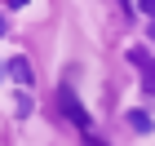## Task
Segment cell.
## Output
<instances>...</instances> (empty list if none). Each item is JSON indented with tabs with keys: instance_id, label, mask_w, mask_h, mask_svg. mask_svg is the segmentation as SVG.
I'll use <instances>...</instances> for the list:
<instances>
[{
	"instance_id": "1",
	"label": "cell",
	"mask_w": 155,
	"mask_h": 146,
	"mask_svg": "<svg viewBox=\"0 0 155 146\" xmlns=\"http://www.w3.org/2000/svg\"><path fill=\"white\" fill-rule=\"evenodd\" d=\"M58 102H62V111H67V120H71L80 133H89V111H84L80 102L71 97V89H62V93H58Z\"/></svg>"
},
{
	"instance_id": "2",
	"label": "cell",
	"mask_w": 155,
	"mask_h": 146,
	"mask_svg": "<svg viewBox=\"0 0 155 146\" xmlns=\"http://www.w3.org/2000/svg\"><path fill=\"white\" fill-rule=\"evenodd\" d=\"M129 62H133V67L146 75V84H155V58L146 53V49H129Z\"/></svg>"
},
{
	"instance_id": "3",
	"label": "cell",
	"mask_w": 155,
	"mask_h": 146,
	"mask_svg": "<svg viewBox=\"0 0 155 146\" xmlns=\"http://www.w3.org/2000/svg\"><path fill=\"white\" fill-rule=\"evenodd\" d=\"M5 75H13V80H18V84H31V62L27 58H9V67H5Z\"/></svg>"
},
{
	"instance_id": "4",
	"label": "cell",
	"mask_w": 155,
	"mask_h": 146,
	"mask_svg": "<svg viewBox=\"0 0 155 146\" xmlns=\"http://www.w3.org/2000/svg\"><path fill=\"white\" fill-rule=\"evenodd\" d=\"M124 124H129L133 133H151V115H146V111H129V115H124Z\"/></svg>"
},
{
	"instance_id": "5",
	"label": "cell",
	"mask_w": 155,
	"mask_h": 146,
	"mask_svg": "<svg viewBox=\"0 0 155 146\" xmlns=\"http://www.w3.org/2000/svg\"><path fill=\"white\" fill-rule=\"evenodd\" d=\"M5 31H9V22H5V13H0V36H5Z\"/></svg>"
},
{
	"instance_id": "6",
	"label": "cell",
	"mask_w": 155,
	"mask_h": 146,
	"mask_svg": "<svg viewBox=\"0 0 155 146\" xmlns=\"http://www.w3.org/2000/svg\"><path fill=\"white\" fill-rule=\"evenodd\" d=\"M80 137H84V142H89V146H102V142H93V137H89V133H80Z\"/></svg>"
},
{
	"instance_id": "7",
	"label": "cell",
	"mask_w": 155,
	"mask_h": 146,
	"mask_svg": "<svg viewBox=\"0 0 155 146\" xmlns=\"http://www.w3.org/2000/svg\"><path fill=\"white\" fill-rule=\"evenodd\" d=\"M151 40H155V22H151Z\"/></svg>"
},
{
	"instance_id": "8",
	"label": "cell",
	"mask_w": 155,
	"mask_h": 146,
	"mask_svg": "<svg viewBox=\"0 0 155 146\" xmlns=\"http://www.w3.org/2000/svg\"><path fill=\"white\" fill-rule=\"evenodd\" d=\"M0 75H5V67H0Z\"/></svg>"
}]
</instances>
